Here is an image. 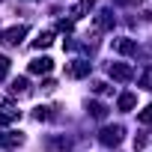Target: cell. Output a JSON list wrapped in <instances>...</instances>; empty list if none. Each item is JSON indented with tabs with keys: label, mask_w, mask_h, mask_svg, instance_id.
<instances>
[{
	"label": "cell",
	"mask_w": 152,
	"mask_h": 152,
	"mask_svg": "<svg viewBox=\"0 0 152 152\" xmlns=\"http://www.w3.org/2000/svg\"><path fill=\"white\" fill-rule=\"evenodd\" d=\"M107 75H110L113 81L125 84V81H131V78H134V69H131L128 63H110V66H107Z\"/></svg>",
	"instance_id": "1"
},
{
	"label": "cell",
	"mask_w": 152,
	"mask_h": 152,
	"mask_svg": "<svg viewBox=\"0 0 152 152\" xmlns=\"http://www.w3.org/2000/svg\"><path fill=\"white\" fill-rule=\"evenodd\" d=\"M137 122H140V125H152V104H146V107L137 113Z\"/></svg>",
	"instance_id": "13"
},
{
	"label": "cell",
	"mask_w": 152,
	"mask_h": 152,
	"mask_svg": "<svg viewBox=\"0 0 152 152\" xmlns=\"http://www.w3.org/2000/svg\"><path fill=\"white\" fill-rule=\"evenodd\" d=\"M57 27H60V30H63V33H69V30H72V18H69V21H60V24H57Z\"/></svg>",
	"instance_id": "20"
},
{
	"label": "cell",
	"mask_w": 152,
	"mask_h": 152,
	"mask_svg": "<svg viewBox=\"0 0 152 152\" xmlns=\"http://www.w3.org/2000/svg\"><path fill=\"white\" fill-rule=\"evenodd\" d=\"M51 69H54V60H51V57H36V60H30V66H27L30 75H48Z\"/></svg>",
	"instance_id": "4"
},
{
	"label": "cell",
	"mask_w": 152,
	"mask_h": 152,
	"mask_svg": "<svg viewBox=\"0 0 152 152\" xmlns=\"http://www.w3.org/2000/svg\"><path fill=\"white\" fill-rule=\"evenodd\" d=\"M51 42H54V33H48V30H45V33H39V36L33 39V45H36V48H48Z\"/></svg>",
	"instance_id": "11"
},
{
	"label": "cell",
	"mask_w": 152,
	"mask_h": 152,
	"mask_svg": "<svg viewBox=\"0 0 152 152\" xmlns=\"http://www.w3.org/2000/svg\"><path fill=\"white\" fill-rule=\"evenodd\" d=\"M137 104V99L131 96V93H125V96H119V110H131Z\"/></svg>",
	"instance_id": "12"
},
{
	"label": "cell",
	"mask_w": 152,
	"mask_h": 152,
	"mask_svg": "<svg viewBox=\"0 0 152 152\" xmlns=\"http://www.w3.org/2000/svg\"><path fill=\"white\" fill-rule=\"evenodd\" d=\"M113 27V15L107 12V9H102L99 15H96V30H110Z\"/></svg>",
	"instance_id": "8"
},
{
	"label": "cell",
	"mask_w": 152,
	"mask_h": 152,
	"mask_svg": "<svg viewBox=\"0 0 152 152\" xmlns=\"http://www.w3.org/2000/svg\"><path fill=\"white\" fill-rule=\"evenodd\" d=\"M87 12H93V3H90V0H84V3H78V6L72 9V21H78V18H84Z\"/></svg>",
	"instance_id": "10"
},
{
	"label": "cell",
	"mask_w": 152,
	"mask_h": 152,
	"mask_svg": "<svg viewBox=\"0 0 152 152\" xmlns=\"http://www.w3.org/2000/svg\"><path fill=\"white\" fill-rule=\"evenodd\" d=\"M24 36H27V27L18 24V27H9L6 33H0V42H3V45H21Z\"/></svg>",
	"instance_id": "3"
},
{
	"label": "cell",
	"mask_w": 152,
	"mask_h": 152,
	"mask_svg": "<svg viewBox=\"0 0 152 152\" xmlns=\"http://www.w3.org/2000/svg\"><path fill=\"white\" fill-rule=\"evenodd\" d=\"M6 72H9V60H6V57H0V81L6 78Z\"/></svg>",
	"instance_id": "17"
},
{
	"label": "cell",
	"mask_w": 152,
	"mask_h": 152,
	"mask_svg": "<svg viewBox=\"0 0 152 152\" xmlns=\"http://www.w3.org/2000/svg\"><path fill=\"white\" fill-rule=\"evenodd\" d=\"M113 51H119V54H134V51H137V42H134V39H113Z\"/></svg>",
	"instance_id": "7"
},
{
	"label": "cell",
	"mask_w": 152,
	"mask_h": 152,
	"mask_svg": "<svg viewBox=\"0 0 152 152\" xmlns=\"http://www.w3.org/2000/svg\"><path fill=\"white\" fill-rule=\"evenodd\" d=\"M104 146H116L119 140H122V128L119 125H107V128H102V137H99Z\"/></svg>",
	"instance_id": "5"
},
{
	"label": "cell",
	"mask_w": 152,
	"mask_h": 152,
	"mask_svg": "<svg viewBox=\"0 0 152 152\" xmlns=\"http://www.w3.org/2000/svg\"><path fill=\"white\" fill-rule=\"evenodd\" d=\"M24 143V134L21 131H6V134H0V146L3 149H15V146H21Z\"/></svg>",
	"instance_id": "6"
},
{
	"label": "cell",
	"mask_w": 152,
	"mask_h": 152,
	"mask_svg": "<svg viewBox=\"0 0 152 152\" xmlns=\"http://www.w3.org/2000/svg\"><path fill=\"white\" fill-rule=\"evenodd\" d=\"M140 87L152 90V69H146V72H143V78H140Z\"/></svg>",
	"instance_id": "16"
},
{
	"label": "cell",
	"mask_w": 152,
	"mask_h": 152,
	"mask_svg": "<svg viewBox=\"0 0 152 152\" xmlns=\"http://www.w3.org/2000/svg\"><path fill=\"white\" fill-rule=\"evenodd\" d=\"M18 116H21V110H18V107H12V104L6 102V104H3V113H0V125L9 122V119H18Z\"/></svg>",
	"instance_id": "9"
},
{
	"label": "cell",
	"mask_w": 152,
	"mask_h": 152,
	"mask_svg": "<svg viewBox=\"0 0 152 152\" xmlns=\"http://www.w3.org/2000/svg\"><path fill=\"white\" fill-rule=\"evenodd\" d=\"M33 116H36V119H39V122H42V119H48V116H51V113H48V107H36V113H33Z\"/></svg>",
	"instance_id": "18"
},
{
	"label": "cell",
	"mask_w": 152,
	"mask_h": 152,
	"mask_svg": "<svg viewBox=\"0 0 152 152\" xmlns=\"http://www.w3.org/2000/svg\"><path fill=\"white\" fill-rule=\"evenodd\" d=\"M90 69H93L90 60H72V63L66 66V75H69V78H87Z\"/></svg>",
	"instance_id": "2"
},
{
	"label": "cell",
	"mask_w": 152,
	"mask_h": 152,
	"mask_svg": "<svg viewBox=\"0 0 152 152\" xmlns=\"http://www.w3.org/2000/svg\"><path fill=\"white\" fill-rule=\"evenodd\" d=\"M90 110H93V116H96V119H104V116H107V107H104V104H99V102H96V104H90Z\"/></svg>",
	"instance_id": "15"
},
{
	"label": "cell",
	"mask_w": 152,
	"mask_h": 152,
	"mask_svg": "<svg viewBox=\"0 0 152 152\" xmlns=\"http://www.w3.org/2000/svg\"><path fill=\"white\" fill-rule=\"evenodd\" d=\"M12 93H15V96H24V93H27V81H24V78L12 81Z\"/></svg>",
	"instance_id": "14"
},
{
	"label": "cell",
	"mask_w": 152,
	"mask_h": 152,
	"mask_svg": "<svg viewBox=\"0 0 152 152\" xmlns=\"http://www.w3.org/2000/svg\"><path fill=\"white\" fill-rule=\"evenodd\" d=\"M93 90H96V93H107V84H104V81H96Z\"/></svg>",
	"instance_id": "19"
}]
</instances>
